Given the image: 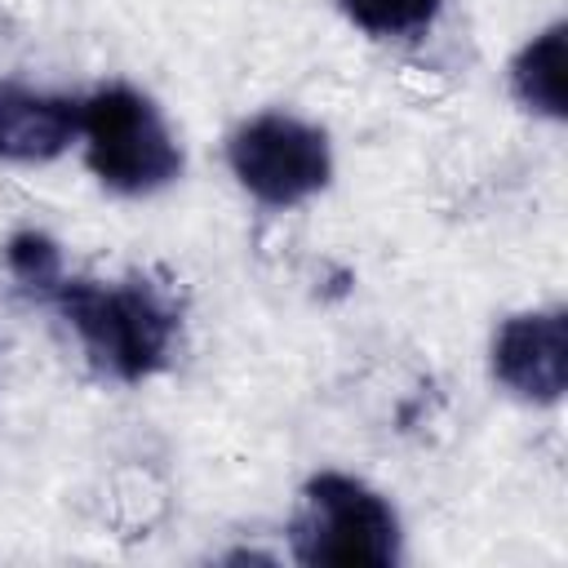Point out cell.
Returning <instances> with one entry per match:
<instances>
[{
    "label": "cell",
    "mask_w": 568,
    "mask_h": 568,
    "mask_svg": "<svg viewBox=\"0 0 568 568\" xmlns=\"http://www.w3.org/2000/svg\"><path fill=\"white\" fill-rule=\"evenodd\" d=\"M493 382L524 404H559L568 386V320L559 306L501 320L488 351Z\"/></svg>",
    "instance_id": "cell-5"
},
{
    "label": "cell",
    "mask_w": 568,
    "mask_h": 568,
    "mask_svg": "<svg viewBox=\"0 0 568 568\" xmlns=\"http://www.w3.org/2000/svg\"><path fill=\"white\" fill-rule=\"evenodd\" d=\"M4 262H9V275H13L27 293H36V297L62 275V253H58V244H53L49 235H40V231H18V235L9 240V248H4Z\"/></svg>",
    "instance_id": "cell-9"
},
{
    "label": "cell",
    "mask_w": 568,
    "mask_h": 568,
    "mask_svg": "<svg viewBox=\"0 0 568 568\" xmlns=\"http://www.w3.org/2000/svg\"><path fill=\"white\" fill-rule=\"evenodd\" d=\"M297 564H399L404 532L395 506L346 470H320L302 488L288 528Z\"/></svg>",
    "instance_id": "cell-3"
},
{
    "label": "cell",
    "mask_w": 568,
    "mask_h": 568,
    "mask_svg": "<svg viewBox=\"0 0 568 568\" xmlns=\"http://www.w3.org/2000/svg\"><path fill=\"white\" fill-rule=\"evenodd\" d=\"M439 4L444 0H337L346 22L368 31V36H377V40L422 36L439 18Z\"/></svg>",
    "instance_id": "cell-8"
},
{
    "label": "cell",
    "mask_w": 568,
    "mask_h": 568,
    "mask_svg": "<svg viewBox=\"0 0 568 568\" xmlns=\"http://www.w3.org/2000/svg\"><path fill=\"white\" fill-rule=\"evenodd\" d=\"M564 22L541 27L510 62V93L541 120H564Z\"/></svg>",
    "instance_id": "cell-7"
},
{
    "label": "cell",
    "mask_w": 568,
    "mask_h": 568,
    "mask_svg": "<svg viewBox=\"0 0 568 568\" xmlns=\"http://www.w3.org/2000/svg\"><path fill=\"white\" fill-rule=\"evenodd\" d=\"M40 302H49L67 328L80 337V351L89 364L111 382H146L155 377L178 346L182 315L173 297L142 280H84V275H58Z\"/></svg>",
    "instance_id": "cell-1"
},
{
    "label": "cell",
    "mask_w": 568,
    "mask_h": 568,
    "mask_svg": "<svg viewBox=\"0 0 568 568\" xmlns=\"http://www.w3.org/2000/svg\"><path fill=\"white\" fill-rule=\"evenodd\" d=\"M80 138L93 178L115 195H155L182 173V146L160 106L133 84H106L80 102Z\"/></svg>",
    "instance_id": "cell-2"
},
{
    "label": "cell",
    "mask_w": 568,
    "mask_h": 568,
    "mask_svg": "<svg viewBox=\"0 0 568 568\" xmlns=\"http://www.w3.org/2000/svg\"><path fill=\"white\" fill-rule=\"evenodd\" d=\"M226 164L235 182L266 209L306 204L333 182L328 133L288 111H262L244 120L226 142Z\"/></svg>",
    "instance_id": "cell-4"
},
{
    "label": "cell",
    "mask_w": 568,
    "mask_h": 568,
    "mask_svg": "<svg viewBox=\"0 0 568 568\" xmlns=\"http://www.w3.org/2000/svg\"><path fill=\"white\" fill-rule=\"evenodd\" d=\"M80 138V102L27 84H0V160L49 164Z\"/></svg>",
    "instance_id": "cell-6"
}]
</instances>
